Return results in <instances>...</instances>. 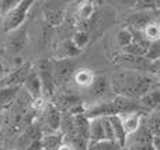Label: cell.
I'll return each instance as SVG.
<instances>
[{
  "label": "cell",
  "mask_w": 160,
  "mask_h": 150,
  "mask_svg": "<svg viewBox=\"0 0 160 150\" xmlns=\"http://www.w3.org/2000/svg\"><path fill=\"white\" fill-rule=\"evenodd\" d=\"M160 81H156L152 75L133 70H121L110 80L111 90L115 93V95H124L133 100H141Z\"/></svg>",
  "instance_id": "6da1fadb"
},
{
  "label": "cell",
  "mask_w": 160,
  "mask_h": 150,
  "mask_svg": "<svg viewBox=\"0 0 160 150\" xmlns=\"http://www.w3.org/2000/svg\"><path fill=\"white\" fill-rule=\"evenodd\" d=\"M35 0H20L18 4L8 14L3 17V30L4 32H11L24 25V21L28 16V11L32 7Z\"/></svg>",
  "instance_id": "7a4b0ae2"
},
{
  "label": "cell",
  "mask_w": 160,
  "mask_h": 150,
  "mask_svg": "<svg viewBox=\"0 0 160 150\" xmlns=\"http://www.w3.org/2000/svg\"><path fill=\"white\" fill-rule=\"evenodd\" d=\"M114 62L119 66L127 67V70H133V72L141 73H152L153 67V62H150L145 56H132L122 52L114 59Z\"/></svg>",
  "instance_id": "3957f363"
},
{
  "label": "cell",
  "mask_w": 160,
  "mask_h": 150,
  "mask_svg": "<svg viewBox=\"0 0 160 150\" xmlns=\"http://www.w3.org/2000/svg\"><path fill=\"white\" fill-rule=\"evenodd\" d=\"M37 73H38L39 79H41V84H42V97L45 100L52 98L55 95V90H56V83L53 80V75H52V67H51L49 62L42 60L38 63L37 66Z\"/></svg>",
  "instance_id": "277c9868"
},
{
  "label": "cell",
  "mask_w": 160,
  "mask_h": 150,
  "mask_svg": "<svg viewBox=\"0 0 160 150\" xmlns=\"http://www.w3.org/2000/svg\"><path fill=\"white\" fill-rule=\"evenodd\" d=\"M76 72V65L72 59H62L55 60L52 66V75L56 86L58 84H66L73 79V75Z\"/></svg>",
  "instance_id": "5b68a950"
},
{
  "label": "cell",
  "mask_w": 160,
  "mask_h": 150,
  "mask_svg": "<svg viewBox=\"0 0 160 150\" xmlns=\"http://www.w3.org/2000/svg\"><path fill=\"white\" fill-rule=\"evenodd\" d=\"M42 114H44V122H45V126H47V131L44 132V135L56 133V132L61 131L62 112L59 111L55 104H52V103L47 104Z\"/></svg>",
  "instance_id": "8992f818"
},
{
  "label": "cell",
  "mask_w": 160,
  "mask_h": 150,
  "mask_svg": "<svg viewBox=\"0 0 160 150\" xmlns=\"http://www.w3.org/2000/svg\"><path fill=\"white\" fill-rule=\"evenodd\" d=\"M158 11H135L127 18V28L136 31H143L149 24L155 22Z\"/></svg>",
  "instance_id": "52a82bcc"
},
{
  "label": "cell",
  "mask_w": 160,
  "mask_h": 150,
  "mask_svg": "<svg viewBox=\"0 0 160 150\" xmlns=\"http://www.w3.org/2000/svg\"><path fill=\"white\" fill-rule=\"evenodd\" d=\"M42 136H44V132H42L41 125L37 122H32L17 136L16 143L20 148V150H25L32 142L42 139Z\"/></svg>",
  "instance_id": "ba28073f"
},
{
  "label": "cell",
  "mask_w": 160,
  "mask_h": 150,
  "mask_svg": "<svg viewBox=\"0 0 160 150\" xmlns=\"http://www.w3.org/2000/svg\"><path fill=\"white\" fill-rule=\"evenodd\" d=\"M22 87L25 89V93H27L32 100H38V98L42 97L41 79H39L35 69H31V72L28 73V76L25 77L24 83H22Z\"/></svg>",
  "instance_id": "9c48e42d"
},
{
  "label": "cell",
  "mask_w": 160,
  "mask_h": 150,
  "mask_svg": "<svg viewBox=\"0 0 160 150\" xmlns=\"http://www.w3.org/2000/svg\"><path fill=\"white\" fill-rule=\"evenodd\" d=\"M8 34L10 35L7 39V49L11 53H18L25 46V42H27V28L21 25L16 31H11Z\"/></svg>",
  "instance_id": "30bf717a"
},
{
  "label": "cell",
  "mask_w": 160,
  "mask_h": 150,
  "mask_svg": "<svg viewBox=\"0 0 160 150\" xmlns=\"http://www.w3.org/2000/svg\"><path fill=\"white\" fill-rule=\"evenodd\" d=\"M139 101L148 112L160 111V83L156 84L152 90H149Z\"/></svg>",
  "instance_id": "8fae6325"
},
{
  "label": "cell",
  "mask_w": 160,
  "mask_h": 150,
  "mask_svg": "<svg viewBox=\"0 0 160 150\" xmlns=\"http://www.w3.org/2000/svg\"><path fill=\"white\" fill-rule=\"evenodd\" d=\"M153 135L149 131V128L146 126V123L142 119L139 128L136 129L133 133H131L127 138V145H136V143H153ZM125 145V146H127Z\"/></svg>",
  "instance_id": "7c38bea8"
},
{
  "label": "cell",
  "mask_w": 160,
  "mask_h": 150,
  "mask_svg": "<svg viewBox=\"0 0 160 150\" xmlns=\"http://www.w3.org/2000/svg\"><path fill=\"white\" fill-rule=\"evenodd\" d=\"M82 52V49H79L75 44H73L72 39H65L63 42L59 44V46L56 48V60H62V59H72L75 56H78Z\"/></svg>",
  "instance_id": "4fadbf2b"
},
{
  "label": "cell",
  "mask_w": 160,
  "mask_h": 150,
  "mask_svg": "<svg viewBox=\"0 0 160 150\" xmlns=\"http://www.w3.org/2000/svg\"><path fill=\"white\" fill-rule=\"evenodd\" d=\"M110 89H111L110 81L107 80L105 76H101V75L96 76L94 80H93V83H91V86L88 87V90H90V95L93 98H102L108 93Z\"/></svg>",
  "instance_id": "5bb4252c"
},
{
  "label": "cell",
  "mask_w": 160,
  "mask_h": 150,
  "mask_svg": "<svg viewBox=\"0 0 160 150\" xmlns=\"http://www.w3.org/2000/svg\"><path fill=\"white\" fill-rule=\"evenodd\" d=\"M21 89L22 86H13V87H3V89H0V111L2 109H7L13 105V103L16 101Z\"/></svg>",
  "instance_id": "9a60e30c"
},
{
  "label": "cell",
  "mask_w": 160,
  "mask_h": 150,
  "mask_svg": "<svg viewBox=\"0 0 160 150\" xmlns=\"http://www.w3.org/2000/svg\"><path fill=\"white\" fill-rule=\"evenodd\" d=\"M145 115L146 114H142V112H133V114H128V115H119L121 119H122V125H124L127 138L139 128V125H141V122H142V119H143Z\"/></svg>",
  "instance_id": "2e32d148"
},
{
  "label": "cell",
  "mask_w": 160,
  "mask_h": 150,
  "mask_svg": "<svg viewBox=\"0 0 160 150\" xmlns=\"http://www.w3.org/2000/svg\"><path fill=\"white\" fill-rule=\"evenodd\" d=\"M52 104H55V105L58 107L59 111L63 114V112H69L70 109L73 108V107L82 104V101L79 100L78 95L68 94V93H65V94L58 95V97H56V100H55V103H52Z\"/></svg>",
  "instance_id": "e0dca14e"
},
{
  "label": "cell",
  "mask_w": 160,
  "mask_h": 150,
  "mask_svg": "<svg viewBox=\"0 0 160 150\" xmlns=\"http://www.w3.org/2000/svg\"><path fill=\"white\" fill-rule=\"evenodd\" d=\"M105 139V132L104 125H102V118H91L90 119V139H88V145L101 142Z\"/></svg>",
  "instance_id": "ac0fdd59"
},
{
  "label": "cell",
  "mask_w": 160,
  "mask_h": 150,
  "mask_svg": "<svg viewBox=\"0 0 160 150\" xmlns=\"http://www.w3.org/2000/svg\"><path fill=\"white\" fill-rule=\"evenodd\" d=\"M108 118H110L111 125H112V129H114L115 142L118 143L121 148H125V145H127V133H125L121 117H119V115H111V117H108Z\"/></svg>",
  "instance_id": "d6986e66"
},
{
  "label": "cell",
  "mask_w": 160,
  "mask_h": 150,
  "mask_svg": "<svg viewBox=\"0 0 160 150\" xmlns=\"http://www.w3.org/2000/svg\"><path fill=\"white\" fill-rule=\"evenodd\" d=\"M94 77H96V75H94L90 69L82 67V69H78L75 72V75H73V81L80 87H90Z\"/></svg>",
  "instance_id": "ffe728a7"
},
{
  "label": "cell",
  "mask_w": 160,
  "mask_h": 150,
  "mask_svg": "<svg viewBox=\"0 0 160 150\" xmlns=\"http://www.w3.org/2000/svg\"><path fill=\"white\" fill-rule=\"evenodd\" d=\"M143 122L153 136L160 138V111H150L143 117Z\"/></svg>",
  "instance_id": "44dd1931"
},
{
  "label": "cell",
  "mask_w": 160,
  "mask_h": 150,
  "mask_svg": "<svg viewBox=\"0 0 160 150\" xmlns=\"http://www.w3.org/2000/svg\"><path fill=\"white\" fill-rule=\"evenodd\" d=\"M70 39H72L73 44H75L79 49L83 51L88 45V42H90V35H88V32L86 30H79L73 34Z\"/></svg>",
  "instance_id": "7402d4cb"
},
{
  "label": "cell",
  "mask_w": 160,
  "mask_h": 150,
  "mask_svg": "<svg viewBox=\"0 0 160 150\" xmlns=\"http://www.w3.org/2000/svg\"><path fill=\"white\" fill-rule=\"evenodd\" d=\"M122 148L112 140H101V142L88 145V150H121Z\"/></svg>",
  "instance_id": "603a6c76"
},
{
  "label": "cell",
  "mask_w": 160,
  "mask_h": 150,
  "mask_svg": "<svg viewBox=\"0 0 160 150\" xmlns=\"http://www.w3.org/2000/svg\"><path fill=\"white\" fill-rule=\"evenodd\" d=\"M145 58L149 59L150 62H158V60H160V39L150 42L149 48H148V51H146V55H145Z\"/></svg>",
  "instance_id": "cb8c5ba5"
},
{
  "label": "cell",
  "mask_w": 160,
  "mask_h": 150,
  "mask_svg": "<svg viewBox=\"0 0 160 150\" xmlns=\"http://www.w3.org/2000/svg\"><path fill=\"white\" fill-rule=\"evenodd\" d=\"M143 35L146 36L150 42L158 41V39H160V25L158 24V22H152V24H149L143 30Z\"/></svg>",
  "instance_id": "d4e9b609"
},
{
  "label": "cell",
  "mask_w": 160,
  "mask_h": 150,
  "mask_svg": "<svg viewBox=\"0 0 160 150\" xmlns=\"http://www.w3.org/2000/svg\"><path fill=\"white\" fill-rule=\"evenodd\" d=\"M94 13V6L90 0H84L79 7V17L83 21H87Z\"/></svg>",
  "instance_id": "484cf974"
},
{
  "label": "cell",
  "mask_w": 160,
  "mask_h": 150,
  "mask_svg": "<svg viewBox=\"0 0 160 150\" xmlns=\"http://www.w3.org/2000/svg\"><path fill=\"white\" fill-rule=\"evenodd\" d=\"M121 52L127 53V55H132V56H145L146 55V49L142 48L141 45L135 44V42H131L129 45H127L125 48H122Z\"/></svg>",
  "instance_id": "4316f807"
},
{
  "label": "cell",
  "mask_w": 160,
  "mask_h": 150,
  "mask_svg": "<svg viewBox=\"0 0 160 150\" xmlns=\"http://www.w3.org/2000/svg\"><path fill=\"white\" fill-rule=\"evenodd\" d=\"M131 42H132V34H131V31L128 28L119 30L118 34H117V44L121 46V49L125 48L127 45H129Z\"/></svg>",
  "instance_id": "83f0119b"
},
{
  "label": "cell",
  "mask_w": 160,
  "mask_h": 150,
  "mask_svg": "<svg viewBox=\"0 0 160 150\" xmlns=\"http://www.w3.org/2000/svg\"><path fill=\"white\" fill-rule=\"evenodd\" d=\"M133 10L135 11H156V0H138Z\"/></svg>",
  "instance_id": "f1b7e54d"
},
{
  "label": "cell",
  "mask_w": 160,
  "mask_h": 150,
  "mask_svg": "<svg viewBox=\"0 0 160 150\" xmlns=\"http://www.w3.org/2000/svg\"><path fill=\"white\" fill-rule=\"evenodd\" d=\"M20 0H0V16L4 17L6 14H8L17 4Z\"/></svg>",
  "instance_id": "f546056e"
},
{
  "label": "cell",
  "mask_w": 160,
  "mask_h": 150,
  "mask_svg": "<svg viewBox=\"0 0 160 150\" xmlns=\"http://www.w3.org/2000/svg\"><path fill=\"white\" fill-rule=\"evenodd\" d=\"M45 18H47V21L49 22L51 25H58L62 22V18H63V14H62V11H47L45 13Z\"/></svg>",
  "instance_id": "4dcf8cb0"
},
{
  "label": "cell",
  "mask_w": 160,
  "mask_h": 150,
  "mask_svg": "<svg viewBox=\"0 0 160 150\" xmlns=\"http://www.w3.org/2000/svg\"><path fill=\"white\" fill-rule=\"evenodd\" d=\"M102 125H104V132H105V139L115 142V135H114V129L111 125V121L108 117H102Z\"/></svg>",
  "instance_id": "1f68e13d"
},
{
  "label": "cell",
  "mask_w": 160,
  "mask_h": 150,
  "mask_svg": "<svg viewBox=\"0 0 160 150\" xmlns=\"http://www.w3.org/2000/svg\"><path fill=\"white\" fill-rule=\"evenodd\" d=\"M127 150H155L153 143H136V145H127Z\"/></svg>",
  "instance_id": "d6a6232c"
},
{
  "label": "cell",
  "mask_w": 160,
  "mask_h": 150,
  "mask_svg": "<svg viewBox=\"0 0 160 150\" xmlns=\"http://www.w3.org/2000/svg\"><path fill=\"white\" fill-rule=\"evenodd\" d=\"M152 76H155L158 79V81H160V60L153 62V67H152Z\"/></svg>",
  "instance_id": "836d02e7"
},
{
  "label": "cell",
  "mask_w": 160,
  "mask_h": 150,
  "mask_svg": "<svg viewBox=\"0 0 160 150\" xmlns=\"http://www.w3.org/2000/svg\"><path fill=\"white\" fill-rule=\"evenodd\" d=\"M136 2H138V0H119V3H121L122 6H125V7H128V8L135 7Z\"/></svg>",
  "instance_id": "e575fe53"
},
{
  "label": "cell",
  "mask_w": 160,
  "mask_h": 150,
  "mask_svg": "<svg viewBox=\"0 0 160 150\" xmlns=\"http://www.w3.org/2000/svg\"><path fill=\"white\" fill-rule=\"evenodd\" d=\"M58 150H76L75 148H73L72 145H70L69 142H66V140L63 139V142L59 145V148H58Z\"/></svg>",
  "instance_id": "d590c367"
},
{
  "label": "cell",
  "mask_w": 160,
  "mask_h": 150,
  "mask_svg": "<svg viewBox=\"0 0 160 150\" xmlns=\"http://www.w3.org/2000/svg\"><path fill=\"white\" fill-rule=\"evenodd\" d=\"M153 148H155V150H160V138L159 136L153 138Z\"/></svg>",
  "instance_id": "8d00e7d4"
},
{
  "label": "cell",
  "mask_w": 160,
  "mask_h": 150,
  "mask_svg": "<svg viewBox=\"0 0 160 150\" xmlns=\"http://www.w3.org/2000/svg\"><path fill=\"white\" fill-rule=\"evenodd\" d=\"M156 11L158 14H160V0H156Z\"/></svg>",
  "instance_id": "74e56055"
},
{
  "label": "cell",
  "mask_w": 160,
  "mask_h": 150,
  "mask_svg": "<svg viewBox=\"0 0 160 150\" xmlns=\"http://www.w3.org/2000/svg\"><path fill=\"white\" fill-rule=\"evenodd\" d=\"M3 135H4V132L0 131V145H2V142H3Z\"/></svg>",
  "instance_id": "f35d334b"
},
{
  "label": "cell",
  "mask_w": 160,
  "mask_h": 150,
  "mask_svg": "<svg viewBox=\"0 0 160 150\" xmlns=\"http://www.w3.org/2000/svg\"><path fill=\"white\" fill-rule=\"evenodd\" d=\"M3 73H4V70H3V66H2V63H0V77L3 76Z\"/></svg>",
  "instance_id": "ab89813d"
},
{
  "label": "cell",
  "mask_w": 160,
  "mask_h": 150,
  "mask_svg": "<svg viewBox=\"0 0 160 150\" xmlns=\"http://www.w3.org/2000/svg\"><path fill=\"white\" fill-rule=\"evenodd\" d=\"M0 150H10V149H4V148H0Z\"/></svg>",
  "instance_id": "60d3db41"
},
{
  "label": "cell",
  "mask_w": 160,
  "mask_h": 150,
  "mask_svg": "<svg viewBox=\"0 0 160 150\" xmlns=\"http://www.w3.org/2000/svg\"><path fill=\"white\" fill-rule=\"evenodd\" d=\"M121 150H127V149H125V148H122V149H121Z\"/></svg>",
  "instance_id": "b9f144b4"
}]
</instances>
